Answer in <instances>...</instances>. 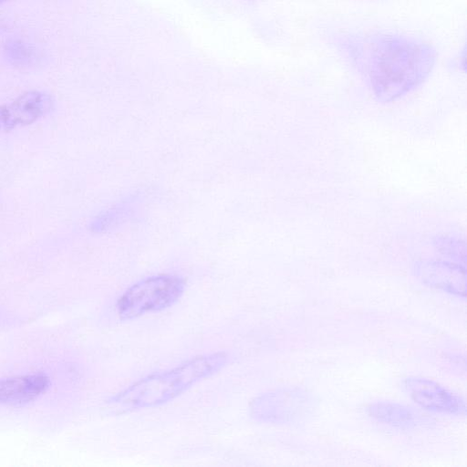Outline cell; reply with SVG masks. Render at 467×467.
Masks as SVG:
<instances>
[{"mask_svg":"<svg viewBox=\"0 0 467 467\" xmlns=\"http://www.w3.org/2000/svg\"><path fill=\"white\" fill-rule=\"evenodd\" d=\"M350 45L351 58L373 88L387 96L422 81L436 62V52L431 45L409 36L379 34Z\"/></svg>","mask_w":467,"mask_h":467,"instance_id":"6da1fadb","label":"cell"},{"mask_svg":"<svg viewBox=\"0 0 467 467\" xmlns=\"http://www.w3.org/2000/svg\"><path fill=\"white\" fill-rule=\"evenodd\" d=\"M228 359L227 353L222 351L191 358L172 368L139 379L109 402L117 410L127 411L160 406L217 373Z\"/></svg>","mask_w":467,"mask_h":467,"instance_id":"7a4b0ae2","label":"cell"},{"mask_svg":"<svg viewBox=\"0 0 467 467\" xmlns=\"http://www.w3.org/2000/svg\"><path fill=\"white\" fill-rule=\"evenodd\" d=\"M185 281L163 274L144 278L130 286L118 299L116 311L120 319H132L173 306L183 295Z\"/></svg>","mask_w":467,"mask_h":467,"instance_id":"3957f363","label":"cell"},{"mask_svg":"<svg viewBox=\"0 0 467 467\" xmlns=\"http://www.w3.org/2000/svg\"><path fill=\"white\" fill-rule=\"evenodd\" d=\"M54 108V99L44 91L29 90L13 101L0 105V133L36 123Z\"/></svg>","mask_w":467,"mask_h":467,"instance_id":"277c9868","label":"cell"},{"mask_svg":"<svg viewBox=\"0 0 467 467\" xmlns=\"http://www.w3.org/2000/svg\"><path fill=\"white\" fill-rule=\"evenodd\" d=\"M403 386L410 397L428 410L456 415L465 414L464 400L433 380L410 377L403 381Z\"/></svg>","mask_w":467,"mask_h":467,"instance_id":"5b68a950","label":"cell"},{"mask_svg":"<svg viewBox=\"0 0 467 467\" xmlns=\"http://www.w3.org/2000/svg\"><path fill=\"white\" fill-rule=\"evenodd\" d=\"M49 386L44 374H28L0 379V406L26 404L43 394Z\"/></svg>","mask_w":467,"mask_h":467,"instance_id":"8992f818","label":"cell"},{"mask_svg":"<svg viewBox=\"0 0 467 467\" xmlns=\"http://www.w3.org/2000/svg\"><path fill=\"white\" fill-rule=\"evenodd\" d=\"M370 417L395 427L410 429L419 425L420 417L411 409L390 402H377L368 408Z\"/></svg>","mask_w":467,"mask_h":467,"instance_id":"52a82bcc","label":"cell"},{"mask_svg":"<svg viewBox=\"0 0 467 467\" xmlns=\"http://www.w3.org/2000/svg\"><path fill=\"white\" fill-rule=\"evenodd\" d=\"M1 1V0H0Z\"/></svg>","mask_w":467,"mask_h":467,"instance_id":"ba28073f","label":"cell"}]
</instances>
